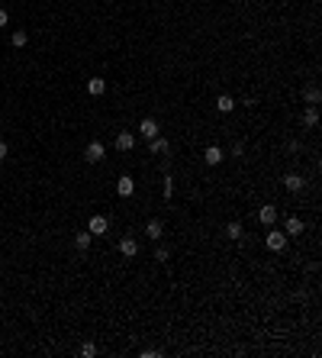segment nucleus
I'll return each mask as SVG.
<instances>
[{
	"label": "nucleus",
	"mask_w": 322,
	"mask_h": 358,
	"mask_svg": "<svg viewBox=\"0 0 322 358\" xmlns=\"http://www.w3.org/2000/svg\"><path fill=\"white\" fill-rule=\"evenodd\" d=\"M107 229H110V219H107V216H100V213H93V216L87 219V233H91V236H103Z\"/></svg>",
	"instance_id": "obj_1"
},
{
	"label": "nucleus",
	"mask_w": 322,
	"mask_h": 358,
	"mask_svg": "<svg viewBox=\"0 0 322 358\" xmlns=\"http://www.w3.org/2000/svg\"><path fill=\"white\" fill-rule=\"evenodd\" d=\"M264 242H268L271 252H284V249H287V233H280V229H271Z\"/></svg>",
	"instance_id": "obj_2"
},
{
	"label": "nucleus",
	"mask_w": 322,
	"mask_h": 358,
	"mask_svg": "<svg viewBox=\"0 0 322 358\" xmlns=\"http://www.w3.org/2000/svg\"><path fill=\"white\" fill-rule=\"evenodd\" d=\"M103 155H107V148L100 145V142H91V145L84 148V162H87V165H97Z\"/></svg>",
	"instance_id": "obj_3"
},
{
	"label": "nucleus",
	"mask_w": 322,
	"mask_h": 358,
	"mask_svg": "<svg viewBox=\"0 0 322 358\" xmlns=\"http://www.w3.org/2000/svg\"><path fill=\"white\" fill-rule=\"evenodd\" d=\"M119 255L123 258H136L138 255V242L132 239V236H123V239H119Z\"/></svg>",
	"instance_id": "obj_4"
},
{
	"label": "nucleus",
	"mask_w": 322,
	"mask_h": 358,
	"mask_svg": "<svg viewBox=\"0 0 322 358\" xmlns=\"http://www.w3.org/2000/svg\"><path fill=\"white\" fill-rule=\"evenodd\" d=\"M116 194H119V197H132V194H136V181H132L129 174H123V178L116 181Z\"/></svg>",
	"instance_id": "obj_5"
},
{
	"label": "nucleus",
	"mask_w": 322,
	"mask_h": 358,
	"mask_svg": "<svg viewBox=\"0 0 322 358\" xmlns=\"http://www.w3.org/2000/svg\"><path fill=\"white\" fill-rule=\"evenodd\" d=\"M223 158H226V152L219 145H207V148H203V162H207V165H219Z\"/></svg>",
	"instance_id": "obj_6"
},
{
	"label": "nucleus",
	"mask_w": 322,
	"mask_h": 358,
	"mask_svg": "<svg viewBox=\"0 0 322 358\" xmlns=\"http://www.w3.org/2000/svg\"><path fill=\"white\" fill-rule=\"evenodd\" d=\"M303 184H306V181H303V174H284V187L290 191V194H299V191H303Z\"/></svg>",
	"instance_id": "obj_7"
},
{
	"label": "nucleus",
	"mask_w": 322,
	"mask_h": 358,
	"mask_svg": "<svg viewBox=\"0 0 322 358\" xmlns=\"http://www.w3.org/2000/svg\"><path fill=\"white\" fill-rule=\"evenodd\" d=\"M258 219H261V223H264V226H274V223H277V207H271V203H264V207H261V210H258Z\"/></svg>",
	"instance_id": "obj_8"
},
{
	"label": "nucleus",
	"mask_w": 322,
	"mask_h": 358,
	"mask_svg": "<svg viewBox=\"0 0 322 358\" xmlns=\"http://www.w3.org/2000/svg\"><path fill=\"white\" fill-rule=\"evenodd\" d=\"M138 133L145 136V139H155V136H158V123H155L152 117H145L142 123H138Z\"/></svg>",
	"instance_id": "obj_9"
},
{
	"label": "nucleus",
	"mask_w": 322,
	"mask_h": 358,
	"mask_svg": "<svg viewBox=\"0 0 322 358\" xmlns=\"http://www.w3.org/2000/svg\"><path fill=\"white\" fill-rule=\"evenodd\" d=\"M284 233H287V236H303V219H299V216H287Z\"/></svg>",
	"instance_id": "obj_10"
},
{
	"label": "nucleus",
	"mask_w": 322,
	"mask_h": 358,
	"mask_svg": "<svg viewBox=\"0 0 322 358\" xmlns=\"http://www.w3.org/2000/svg\"><path fill=\"white\" fill-rule=\"evenodd\" d=\"M132 145H136V136L132 133H119L116 136V148H119V152H132Z\"/></svg>",
	"instance_id": "obj_11"
},
{
	"label": "nucleus",
	"mask_w": 322,
	"mask_h": 358,
	"mask_svg": "<svg viewBox=\"0 0 322 358\" xmlns=\"http://www.w3.org/2000/svg\"><path fill=\"white\" fill-rule=\"evenodd\" d=\"M148 152H152V155H164V152H168V139H161V136L148 139Z\"/></svg>",
	"instance_id": "obj_12"
},
{
	"label": "nucleus",
	"mask_w": 322,
	"mask_h": 358,
	"mask_svg": "<svg viewBox=\"0 0 322 358\" xmlns=\"http://www.w3.org/2000/svg\"><path fill=\"white\" fill-rule=\"evenodd\" d=\"M216 110H219V113H232V110H235V100H232L229 94H223V97H216Z\"/></svg>",
	"instance_id": "obj_13"
},
{
	"label": "nucleus",
	"mask_w": 322,
	"mask_h": 358,
	"mask_svg": "<svg viewBox=\"0 0 322 358\" xmlns=\"http://www.w3.org/2000/svg\"><path fill=\"white\" fill-rule=\"evenodd\" d=\"M145 233H148V239H161V236H164V226H161L158 219H148Z\"/></svg>",
	"instance_id": "obj_14"
},
{
	"label": "nucleus",
	"mask_w": 322,
	"mask_h": 358,
	"mask_svg": "<svg viewBox=\"0 0 322 358\" xmlns=\"http://www.w3.org/2000/svg\"><path fill=\"white\" fill-rule=\"evenodd\" d=\"M87 91H91L93 97H100V94L107 91V81H103V78H91V81H87Z\"/></svg>",
	"instance_id": "obj_15"
},
{
	"label": "nucleus",
	"mask_w": 322,
	"mask_h": 358,
	"mask_svg": "<svg viewBox=\"0 0 322 358\" xmlns=\"http://www.w3.org/2000/svg\"><path fill=\"white\" fill-rule=\"evenodd\" d=\"M161 194H164V200H171V197H174V178H171V174H164V184H161Z\"/></svg>",
	"instance_id": "obj_16"
},
{
	"label": "nucleus",
	"mask_w": 322,
	"mask_h": 358,
	"mask_svg": "<svg viewBox=\"0 0 322 358\" xmlns=\"http://www.w3.org/2000/svg\"><path fill=\"white\" fill-rule=\"evenodd\" d=\"M226 236H229V239H242V223H235V219L226 223Z\"/></svg>",
	"instance_id": "obj_17"
},
{
	"label": "nucleus",
	"mask_w": 322,
	"mask_h": 358,
	"mask_svg": "<svg viewBox=\"0 0 322 358\" xmlns=\"http://www.w3.org/2000/svg\"><path fill=\"white\" fill-rule=\"evenodd\" d=\"M10 42H13V46H16V48H23V46H26V42H29V36H26V29H16V32H13V36H10Z\"/></svg>",
	"instance_id": "obj_18"
},
{
	"label": "nucleus",
	"mask_w": 322,
	"mask_h": 358,
	"mask_svg": "<svg viewBox=\"0 0 322 358\" xmlns=\"http://www.w3.org/2000/svg\"><path fill=\"white\" fill-rule=\"evenodd\" d=\"M91 239H93V236H91V233H87V229H84V233H77V236H74V245H77V249H81V252H84L87 245H91Z\"/></svg>",
	"instance_id": "obj_19"
},
{
	"label": "nucleus",
	"mask_w": 322,
	"mask_h": 358,
	"mask_svg": "<svg viewBox=\"0 0 322 358\" xmlns=\"http://www.w3.org/2000/svg\"><path fill=\"white\" fill-rule=\"evenodd\" d=\"M316 123H319V113H316V107H309L306 113H303V126H309V129H313Z\"/></svg>",
	"instance_id": "obj_20"
},
{
	"label": "nucleus",
	"mask_w": 322,
	"mask_h": 358,
	"mask_svg": "<svg viewBox=\"0 0 322 358\" xmlns=\"http://www.w3.org/2000/svg\"><path fill=\"white\" fill-rule=\"evenodd\" d=\"M319 97H322L319 87H309V91H306V103H309V107H316V103H319Z\"/></svg>",
	"instance_id": "obj_21"
},
{
	"label": "nucleus",
	"mask_w": 322,
	"mask_h": 358,
	"mask_svg": "<svg viewBox=\"0 0 322 358\" xmlns=\"http://www.w3.org/2000/svg\"><path fill=\"white\" fill-rule=\"evenodd\" d=\"M81 355H84V358H93V355H97V345H93V342H84V345H81Z\"/></svg>",
	"instance_id": "obj_22"
},
{
	"label": "nucleus",
	"mask_w": 322,
	"mask_h": 358,
	"mask_svg": "<svg viewBox=\"0 0 322 358\" xmlns=\"http://www.w3.org/2000/svg\"><path fill=\"white\" fill-rule=\"evenodd\" d=\"M155 258H158V262H168V249H164V245H161V249H155Z\"/></svg>",
	"instance_id": "obj_23"
},
{
	"label": "nucleus",
	"mask_w": 322,
	"mask_h": 358,
	"mask_svg": "<svg viewBox=\"0 0 322 358\" xmlns=\"http://www.w3.org/2000/svg\"><path fill=\"white\" fill-rule=\"evenodd\" d=\"M7 23H10V13H7L3 7H0V26H7Z\"/></svg>",
	"instance_id": "obj_24"
},
{
	"label": "nucleus",
	"mask_w": 322,
	"mask_h": 358,
	"mask_svg": "<svg viewBox=\"0 0 322 358\" xmlns=\"http://www.w3.org/2000/svg\"><path fill=\"white\" fill-rule=\"evenodd\" d=\"M3 158H7V142L0 139V162H3Z\"/></svg>",
	"instance_id": "obj_25"
}]
</instances>
